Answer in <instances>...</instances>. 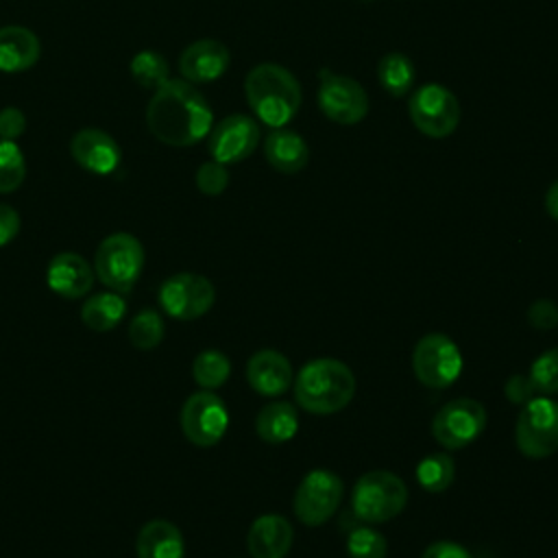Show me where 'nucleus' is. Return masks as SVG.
Instances as JSON below:
<instances>
[{"label": "nucleus", "instance_id": "obj_1", "mask_svg": "<svg viewBox=\"0 0 558 558\" xmlns=\"http://www.w3.org/2000/svg\"><path fill=\"white\" fill-rule=\"evenodd\" d=\"M146 124L161 144L183 148L209 135L214 113L207 98L190 81L168 78L148 100Z\"/></svg>", "mask_w": 558, "mask_h": 558}, {"label": "nucleus", "instance_id": "obj_2", "mask_svg": "<svg viewBox=\"0 0 558 558\" xmlns=\"http://www.w3.org/2000/svg\"><path fill=\"white\" fill-rule=\"evenodd\" d=\"M246 102L255 118L270 129H281L301 109V85L296 76L279 63L255 65L244 81Z\"/></svg>", "mask_w": 558, "mask_h": 558}, {"label": "nucleus", "instance_id": "obj_3", "mask_svg": "<svg viewBox=\"0 0 558 558\" xmlns=\"http://www.w3.org/2000/svg\"><path fill=\"white\" fill-rule=\"evenodd\" d=\"M355 395V375L333 357L307 362L294 379V399L310 414H333Z\"/></svg>", "mask_w": 558, "mask_h": 558}, {"label": "nucleus", "instance_id": "obj_4", "mask_svg": "<svg viewBox=\"0 0 558 558\" xmlns=\"http://www.w3.org/2000/svg\"><path fill=\"white\" fill-rule=\"evenodd\" d=\"M408 504L405 482L390 471H368L353 486V514L366 523H386Z\"/></svg>", "mask_w": 558, "mask_h": 558}, {"label": "nucleus", "instance_id": "obj_5", "mask_svg": "<svg viewBox=\"0 0 558 558\" xmlns=\"http://www.w3.org/2000/svg\"><path fill=\"white\" fill-rule=\"evenodd\" d=\"M144 268V246L131 233L107 235L94 255L96 277L113 292H129Z\"/></svg>", "mask_w": 558, "mask_h": 558}, {"label": "nucleus", "instance_id": "obj_6", "mask_svg": "<svg viewBox=\"0 0 558 558\" xmlns=\"http://www.w3.org/2000/svg\"><path fill=\"white\" fill-rule=\"evenodd\" d=\"M408 113L412 124L427 137L442 140L460 124V102L451 89L440 83H425L410 96Z\"/></svg>", "mask_w": 558, "mask_h": 558}, {"label": "nucleus", "instance_id": "obj_7", "mask_svg": "<svg viewBox=\"0 0 558 558\" xmlns=\"http://www.w3.org/2000/svg\"><path fill=\"white\" fill-rule=\"evenodd\" d=\"M514 440L527 458H547L558 451V401L543 395L527 401L519 412Z\"/></svg>", "mask_w": 558, "mask_h": 558}, {"label": "nucleus", "instance_id": "obj_8", "mask_svg": "<svg viewBox=\"0 0 558 558\" xmlns=\"http://www.w3.org/2000/svg\"><path fill=\"white\" fill-rule=\"evenodd\" d=\"M412 368L421 384L429 388H447L462 373V353L449 336L427 333L414 347Z\"/></svg>", "mask_w": 558, "mask_h": 558}, {"label": "nucleus", "instance_id": "obj_9", "mask_svg": "<svg viewBox=\"0 0 558 558\" xmlns=\"http://www.w3.org/2000/svg\"><path fill=\"white\" fill-rule=\"evenodd\" d=\"M320 85H318V107L320 111L336 124L353 126L362 122L368 113V94L364 87L342 74H333L327 68L318 72Z\"/></svg>", "mask_w": 558, "mask_h": 558}, {"label": "nucleus", "instance_id": "obj_10", "mask_svg": "<svg viewBox=\"0 0 558 558\" xmlns=\"http://www.w3.org/2000/svg\"><path fill=\"white\" fill-rule=\"evenodd\" d=\"M486 427V410L480 401L460 397L447 401L432 421V434L445 449L471 445Z\"/></svg>", "mask_w": 558, "mask_h": 558}, {"label": "nucleus", "instance_id": "obj_11", "mask_svg": "<svg viewBox=\"0 0 558 558\" xmlns=\"http://www.w3.org/2000/svg\"><path fill=\"white\" fill-rule=\"evenodd\" d=\"M216 290L211 281L194 272H177L159 288V305L163 312L179 320H194L209 312Z\"/></svg>", "mask_w": 558, "mask_h": 558}, {"label": "nucleus", "instance_id": "obj_12", "mask_svg": "<svg viewBox=\"0 0 558 558\" xmlns=\"http://www.w3.org/2000/svg\"><path fill=\"white\" fill-rule=\"evenodd\" d=\"M229 412L222 399L209 390L194 392L181 408V429L196 447H214L227 432Z\"/></svg>", "mask_w": 558, "mask_h": 558}, {"label": "nucleus", "instance_id": "obj_13", "mask_svg": "<svg viewBox=\"0 0 558 558\" xmlns=\"http://www.w3.org/2000/svg\"><path fill=\"white\" fill-rule=\"evenodd\" d=\"M340 499L342 480L327 469H314L294 493V514L305 525H320L338 510Z\"/></svg>", "mask_w": 558, "mask_h": 558}, {"label": "nucleus", "instance_id": "obj_14", "mask_svg": "<svg viewBox=\"0 0 558 558\" xmlns=\"http://www.w3.org/2000/svg\"><path fill=\"white\" fill-rule=\"evenodd\" d=\"M259 124L255 118L244 113H231L222 118L209 131L207 148L211 159L229 166L244 161L259 144Z\"/></svg>", "mask_w": 558, "mask_h": 558}, {"label": "nucleus", "instance_id": "obj_15", "mask_svg": "<svg viewBox=\"0 0 558 558\" xmlns=\"http://www.w3.org/2000/svg\"><path fill=\"white\" fill-rule=\"evenodd\" d=\"M70 153L74 161L92 174H111L122 161L118 142L100 129H81L70 140Z\"/></svg>", "mask_w": 558, "mask_h": 558}, {"label": "nucleus", "instance_id": "obj_16", "mask_svg": "<svg viewBox=\"0 0 558 558\" xmlns=\"http://www.w3.org/2000/svg\"><path fill=\"white\" fill-rule=\"evenodd\" d=\"M231 63L229 48L218 39L192 41L179 57V72L190 83H211L220 78Z\"/></svg>", "mask_w": 558, "mask_h": 558}, {"label": "nucleus", "instance_id": "obj_17", "mask_svg": "<svg viewBox=\"0 0 558 558\" xmlns=\"http://www.w3.org/2000/svg\"><path fill=\"white\" fill-rule=\"evenodd\" d=\"M48 288L63 299H81L92 290L94 268L78 253H57L46 270Z\"/></svg>", "mask_w": 558, "mask_h": 558}, {"label": "nucleus", "instance_id": "obj_18", "mask_svg": "<svg viewBox=\"0 0 558 558\" xmlns=\"http://www.w3.org/2000/svg\"><path fill=\"white\" fill-rule=\"evenodd\" d=\"M251 388L264 397H279L292 384V366L288 357L275 349H262L246 364Z\"/></svg>", "mask_w": 558, "mask_h": 558}, {"label": "nucleus", "instance_id": "obj_19", "mask_svg": "<svg viewBox=\"0 0 558 558\" xmlns=\"http://www.w3.org/2000/svg\"><path fill=\"white\" fill-rule=\"evenodd\" d=\"M246 547L253 558H283L292 547V525L281 514H262L248 530Z\"/></svg>", "mask_w": 558, "mask_h": 558}, {"label": "nucleus", "instance_id": "obj_20", "mask_svg": "<svg viewBox=\"0 0 558 558\" xmlns=\"http://www.w3.org/2000/svg\"><path fill=\"white\" fill-rule=\"evenodd\" d=\"M39 37L24 26L0 28V72L15 74L33 68L39 61Z\"/></svg>", "mask_w": 558, "mask_h": 558}, {"label": "nucleus", "instance_id": "obj_21", "mask_svg": "<svg viewBox=\"0 0 558 558\" xmlns=\"http://www.w3.org/2000/svg\"><path fill=\"white\" fill-rule=\"evenodd\" d=\"M264 157L266 161L283 174H296L307 166L310 148L305 140L286 126L272 129L264 140Z\"/></svg>", "mask_w": 558, "mask_h": 558}, {"label": "nucleus", "instance_id": "obj_22", "mask_svg": "<svg viewBox=\"0 0 558 558\" xmlns=\"http://www.w3.org/2000/svg\"><path fill=\"white\" fill-rule=\"evenodd\" d=\"M183 536L170 521H148L135 541L137 558H183Z\"/></svg>", "mask_w": 558, "mask_h": 558}, {"label": "nucleus", "instance_id": "obj_23", "mask_svg": "<svg viewBox=\"0 0 558 558\" xmlns=\"http://www.w3.org/2000/svg\"><path fill=\"white\" fill-rule=\"evenodd\" d=\"M257 436L268 445H281L290 440L299 429V412L288 401H272L257 412Z\"/></svg>", "mask_w": 558, "mask_h": 558}, {"label": "nucleus", "instance_id": "obj_24", "mask_svg": "<svg viewBox=\"0 0 558 558\" xmlns=\"http://www.w3.org/2000/svg\"><path fill=\"white\" fill-rule=\"evenodd\" d=\"M377 81L392 98H403L414 87V63L399 50L386 52L377 65Z\"/></svg>", "mask_w": 558, "mask_h": 558}, {"label": "nucleus", "instance_id": "obj_25", "mask_svg": "<svg viewBox=\"0 0 558 558\" xmlns=\"http://www.w3.org/2000/svg\"><path fill=\"white\" fill-rule=\"evenodd\" d=\"M126 312V303L120 292H100L89 296L81 307V320L94 331L113 329Z\"/></svg>", "mask_w": 558, "mask_h": 558}, {"label": "nucleus", "instance_id": "obj_26", "mask_svg": "<svg viewBox=\"0 0 558 558\" xmlns=\"http://www.w3.org/2000/svg\"><path fill=\"white\" fill-rule=\"evenodd\" d=\"M192 375L201 388L214 390V388H220L229 379L231 362L222 351L207 349L194 357Z\"/></svg>", "mask_w": 558, "mask_h": 558}, {"label": "nucleus", "instance_id": "obj_27", "mask_svg": "<svg viewBox=\"0 0 558 558\" xmlns=\"http://www.w3.org/2000/svg\"><path fill=\"white\" fill-rule=\"evenodd\" d=\"M456 477V464L447 453H429L416 466V480L427 493H442Z\"/></svg>", "mask_w": 558, "mask_h": 558}, {"label": "nucleus", "instance_id": "obj_28", "mask_svg": "<svg viewBox=\"0 0 558 558\" xmlns=\"http://www.w3.org/2000/svg\"><path fill=\"white\" fill-rule=\"evenodd\" d=\"M131 76L137 85L155 92L170 78V68L161 52L142 50L131 59Z\"/></svg>", "mask_w": 558, "mask_h": 558}, {"label": "nucleus", "instance_id": "obj_29", "mask_svg": "<svg viewBox=\"0 0 558 558\" xmlns=\"http://www.w3.org/2000/svg\"><path fill=\"white\" fill-rule=\"evenodd\" d=\"M26 177V161L22 148L0 137V194L15 192Z\"/></svg>", "mask_w": 558, "mask_h": 558}, {"label": "nucleus", "instance_id": "obj_30", "mask_svg": "<svg viewBox=\"0 0 558 558\" xmlns=\"http://www.w3.org/2000/svg\"><path fill=\"white\" fill-rule=\"evenodd\" d=\"M166 327L161 316L155 310H142L137 316H133L129 325V340L135 349L150 351L163 340Z\"/></svg>", "mask_w": 558, "mask_h": 558}, {"label": "nucleus", "instance_id": "obj_31", "mask_svg": "<svg viewBox=\"0 0 558 558\" xmlns=\"http://www.w3.org/2000/svg\"><path fill=\"white\" fill-rule=\"evenodd\" d=\"M527 377L532 379L538 395L543 397L558 395V349H549L541 353L532 362Z\"/></svg>", "mask_w": 558, "mask_h": 558}, {"label": "nucleus", "instance_id": "obj_32", "mask_svg": "<svg viewBox=\"0 0 558 558\" xmlns=\"http://www.w3.org/2000/svg\"><path fill=\"white\" fill-rule=\"evenodd\" d=\"M347 551L351 558H386V538L371 527H355L347 536Z\"/></svg>", "mask_w": 558, "mask_h": 558}, {"label": "nucleus", "instance_id": "obj_33", "mask_svg": "<svg viewBox=\"0 0 558 558\" xmlns=\"http://www.w3.org/2000/svg\"><path fill=\"white\" fill-rule=\"evenodd\" d=\"M229 185V172H227V166L211 159V161H205L198 166L196 170V187L207 194V196H218L227 190Z\"/></svg>", "mask_w": 558, "mask_h": 558}, {"label": "nucleus", "instance_id": "obj_34", "mask_svg": "<svg viewBox=\"0 0 558 558\" xmlns=\"http://www.w3.org/2000/svg\"><path fill=\"white\" fill-rule=\"evenodd\" d=\"M527 320L534 329L538 331H547L551 327L558 325V307L554 301L549 299H538L530 305L527 310Z\"/></svg>", "mask_w": 558, "mask_h": 558}, {"label": "nucleus", "instance_id": "obj_35", "mask_svg": "<svg viewBox=\"0 0 558 558\" xmlns=\"http://www.w3.org/2000/svg\"><path fill=\"white\" fill-rule=\"evenodd\" d=\"M506 397L510 403H519V405H525L527 401H532L534 397H538L532 379L527 375H512L508 381H506V388H504Z\"/></svg>", "mask_w": 558, "mask_h": 558}, {"label": "nucleus", "instance_id": "obj_36", "mask_svg": "<svg viewBox=\"0 0 558 558\" xmlns=\"http://www.w3.org/2000/svg\"><path fill=\"white\" fill-rule=\"evenodd\" d=\"M26 129V116L17 107L0 109V137L15 142Z\"/></svg>", "mask_w": 558, "mask_h": 558}, {"label": "nucleus", "instance_id": "obj_37", "mask_svg": "<svg viewBox=\"0 0 558 558\" xmlns=\"http://www.w3.org/2000/svg\"><path fill=\"white\" fill-rule=\"evenodd\" d=\"M20 233V214L11 207L0 203V246L9 244Z\"/></svg>", "mask_w": 558, "mask_h": 558}, {"label": "nucleus", "instance_id": "obj_38", "mask_svg": "<svg viewBox=\"0 0 558 558\" xmlns=\"http://www.w3.org/2000/svg\"><path fill=\"white\" fill-rule=\"evenodd\" d=\"M421 558H473L469 554L466 547L458 545V543H451V541H438V543H432Z\"/></svg>", "mask_w": 558, "mask_h": 558}, {"label": "nucleus", "instance_id": "obj_39", "mask_svg": "<svg viewBox=\"0 0 558 558\" xmlns=\"http://www.w3.org/2000/svg\"><path fill=\"white\" fill-rule=\"evenodd\" d=\"M545 209L554 220H558V181H554L545 194Z\"/></svg>", "mask_w": 558, "mask_h": 558}]
</instances>
